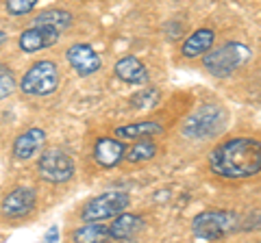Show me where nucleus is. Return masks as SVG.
<instances>
[{
  "label": "nucleus",
  "instance_id": "f257e3e1",
  "mask_svg": "<svg viewBox=\"0 0 261 243\" xmlns=\"http://www.w3.org/2000/svg\"><path fill=\"white\" fill-rule=\"evenodd\" d=\"M209 169L220 178L244 180L261 172V141L235 137L216 145L209 155Z\"/></svg>",
  "mask_w": 261,
  "mask_h": 243
},
{
  "label": "nucleus",
  "instance_id": "f03ea898",
  "mask_svg": "<svg viewBox=\"0 0 261 243\" xmlns=\"http://www.w3.org/2000/svg\"><path fill=\"white\" fill-rule=\"evenodd\" d=\"M248 59H250L248 46H244L240 42H226L220 48H216V50L211 52L207 50L205 56H202V66H205V70L211 76L226 78L238 68H242Z\"/></svg>",
  "mask_w": 261,
  "mask_h": 243
},
{
  "label": "nucleus",
  "instance_id": "7ed1b4c3",
  "mask_svg": "<svg viewBox=\"0 0 261 243\" xmlns=\"http://www.w3.org/2000/svg\"><path fill=\"white\" fill-rule=\"evenodd\" d=\"M240 228V215L233 210H202L194 217L192 232L202 241H216Z\"/></svg>",
  "mask_w": 261,
  "mask_h": 243
},
{
  "label": "nucleus",
  "instance_id": "20e7f679",
  "mask_svg": "<svg viewBox=\"0 0 261 243\" xmlns=\"http://www.w3.org/2000/svg\"><path fill=\"white\" fill-rule=\"evenodd\" d=\"M226 124V111L220 104H202L181 126V133L190 139H209Z\"/></svg>",
  "mask_w": 261,
  "mask_h": 243
},
{
  "label": "nucleus",
  "instance_id": "39448f33",
  "mask_svg": "<svg viewBox=\"0 0 261 243\" xmlns=\"http://www.w3.org/2000/svg\"><path fill=\"white\" fill-rule=\"evenodd\" d=\"M130 206V196L122 189L105 191L87 202L81 210V220L83 222H102V220H113L122 210Z\"/></svg>",
  "mask_w": 261,
  "mask_h": 243
},
{
  "label": "nucleus",
  "instance_id": "423d86ee",
  "mask_svg": "<svg viewBox=\"0 0 261 243\" xmlns=\"http://www.w3.org/2000/svg\"><path fill=\"white\" fill-rule=\"evenodd\" d=\"M22 94L27 96H50L59 87V68L53 61H37L24 72L20 80Z\"/></svg>",
  "mask_w": 261,
  "mask_h": 243
},
{
  "label": "nucleus",
  "instance_id": "0eeeda50",
  "mask_svg": "<svg viewBox=\"0 0 261 243\" xmlns=\"http://www.w3.org/2000/svg\"><path fill=\"white\" fill-rule=\"evenodd\" d=\"M74 172H76L74 161H72L68 152H63L59 148H48V150L39 152L37 174L42 180L53 183V185H61V183L72 180Z\"/></svg>",
  "mask_w": 261,
  "mask_h": 243
},
{
  "label": "nucleus",
  "instance_id": "6e6552de",
  "mask_svg": "<svg viewBox=\"0 0 261 243\" xmlns=\"http://www.w3.org/2000/svg\"><path fill=\"white\" fill-rule=\"evenodd\" d=\"M37 204V193L33 187H27V185H20L13 191H9L3 198V204H0V210H3L5 217L9 220H20V217H27Z\"/></svg>",
  "mask_w": 261,
  "mask_h": 243
},
{
  "label": "nucleus",
  "instance_id": "1a4fd4ad",
  "mask_svg": "<svg viewBox=\"0 0 261 243\" xmlns=\"http://www.w3.org/2000/svg\"><path fill=\"white\" fill-rule=\"evenodd\" d=\"M65 59L72 66V70L79 76H92L102 68L100 54L94 50V46L89 44H74L65 50Z\"/></svg>",
  "mask_w": 261,
  "mask_h": 243
},
{
  "label": "nucleus",
  "instance_id": "9d476101",
  "mask_svg": "<svg viewBox=\"0 0 261 243\" xmlns=\"http://www.w3.org/2000/svg\"><path fill=\"white\" fill-rule=\"evenodd\" d=\"M61 39V33H57L53 28H46V26H33L27 31H22V35L18 39V46L22 52H39V50H46V48L55 46L57 42Z\"/></svg>",
  "mask_w": 261,
  "mask_h": 243
},
{
  "label": "nucleus",
  "instance_id": "9b49d317",
  "mask_svg": "<svg viewBox=\"0 0 261 243\" xmlns=\"http://www.w3.org/2000/svg\"><path fill=\"white\" fill-rule=\"evenodd\" d=\"M46 145V131L42 128H29L13 141V157L18 161H31L39 157V152Z\"/></svg>",
  "mask_w": 261,
  "mask_h": 243
},
{
  "label": "nucleus",
  "instance_id": "f8f14e48",
  "mask_svg": "<svg viewBox=\"0 0 261 243\" xmlns=\"http://www.w3.org/2000/svg\"><path fill=\"white\" fill-rule=\"evenodd\" d=\"M126 145L118 137H100L94 145V161L100 167H116L124 159Z\"/></svg>",
  "mask_w": 261,
  "mask_h": 243
},
{
  "label": "nucleus",
  "instance_id": "ddd939ff",
  "mask_svg": "<svg viewBox=\"0 0 261 243\" xmlns=\"http://www.w3.org/2000/svg\"><path fill=\"white\" fill-rule=\"evenodd\" d=\"M144 217L135 215V213H126L122 210L120 215L113 217V224L109 226V234L113 241H126V239H135L137 234L144 230Z\"/></svg>",
  "mask_w": 261,
  "mask_h": 243
},
{
  "label": "nucleus",
  "instance_id": "4468645a",
  "mask_svg": "<svg viewBox=\"0 0 261 243\" xmlns=\"http://www.w3.org/2000/svg\"><path fill=\"white\" fill-rule=\"evenodd\" d=\"M116 76L128 85H148V70L137 56H122L116 63Z\"/></svg>",
  "mask_w": 261,
  "mask_h": 243
},
{
  "label": "nucleus",
  "instance_id": "2eb2a0df",
  "mask_svg": "<svg viewBox=\"0 0 261 243\" xmlns=\"http://www.w3.org/2000/svg\"><path fill=\"white\" fill-rule=\"evenodd\" d=\"M163 133H166V128H163L159 122H154V119H144V122H137V124H128V126L116 128L118 139H128V141L150 139V137H157V135H163Z\"/></svg>",
  "mask_w": 261,
  "mask_h": 243
},
{
  "label": "nucleus",
  "instance_id": "dca6fc26",
  "mask_svg": "<svg viewBox=\"0 0 261 243\" xmlns=\"http://www.w3.org/2000/svg\"><path fill=\"white\" fill-rule=\"evenodd\" d=\"M214 42H216L214 31L211 28H198L183 42L181 54L187 56V59H196V56H200V54H205L207 50H211Z\"/></svg>",
  "mask_w": 261,
  "mask_h": 243
},
{
  "label": "nucleus",
  "instance_id": "f3484780",
  "mask_svg": "<svg viewBox=\"0 0 261 243\" xmlns=\"http://www.w3.org/2000/svg\"><path fill=\"white\" fill-rule=\"evenodd\" d=\"M72 22H74V18H72L70 11L65 9H46L37 15L35 20H33V26H46V28H53L57 31V33H65Z\"/></svg>",
  "mask_w": 261,
  "mask_h": 243
},
{
  "label": "nucleus",
  "instance_id": "a211bd4d",
  "mask_svg": "<svg viewBox=\"0 0 261 243\" xmlns=\"http://www.w3.org/2000/svg\"><path fill=\"white\" fill-rule=\"evenodd\" d=\"M109 226H105L100 222H85V226H81L72 232V241H83V243H92V241H109Z\"/></svg>",
  "mask_w": 261,
  "mask_h": 243
},
{
  "label": "nucleus",
  "instance_id": "6ab92c4d",
  "mask_svg": "<svg viewBox=\"0 0 261 243\" xmlns=\"http://www.w3.org/2000/svg\"><path fill=\"white\" fill-rule=\"evenodd\" d=\"M154 155H157V145L150 139H137V143L133 148H128L124 152V159L128 163H144V161H150Z\"/></svg>",
  "mask_w": 261,
  "mask_h": 243
},
{
  "label": "nucleus",
  "instance_id": "aec40b11",
  "mask_svg": "<svg viewBox=\"0 0 261 243\" xmlns=\"http://www.w3.org/2000/svg\"><path fill=\"white\" fill-rule=\"evenodd\" d=\"M159 102H161V92L159 89L157 87H144L142 92H137L133 98H130V107L146 111V109H154Z\"/></svg>",
  "mask_w": 261,
  "mask_h": 243
},
{
  "label": "nucleus",
  "instance_id": "412c9836",
  "mask_svg": "<svg viewBox=\"0 0 261 243\" xmlns=\"http://www.w3.org/2000/svg\"><path fill=\"white\" fill-rule=\"evenodd\" d=\"M15 89H18V80H15L13 70L5 63H0V100L9 98Z\"/></svg>",
  "mask_w": 261,
  "mask_h": 243
},
{
  "label": "nucleus",
  "instance_id": "4be33fe9",
  "mask_svg": "<svg viewBox=\"0 0 261 243\" xmlns=\"http://www.w3.org/2000/svg\"><path fill=\"white\" fill-rule=\"evenodd\" d=\"M39 0H5V9L13 18H20V15H27L37 7Z\"/></svg>",
  "mask_w": 261,
  "mask_h": 243
},
{
  "label": "nucleus",
  "instance_id": "5701e85b",
  "mask_svg": "<svg viewBox=\"0 0 261 243\" xmlns=\"http://www.w3.org/2000/svg\"><path fill=\"white\" fill-rule=\"evenodd\" d=\"M44 241H59V228H57V226H50V230L44 234Z\"/></svg>",
  "mask_w": 261,
  "mask_h": 243
},
{
  "label": "nucleus",
  "instance_id": "b1692460",
  "mask_svg": "<svg viewBox=\"0 0 261 243\" xmlns=\"http://www.w3.org/2000/svg\"><path fill=\"white\" fill-rule=\"evenodd\" d=\"M7 42V33H5V31H0V46H3Z\"/></svg>",
  "mask_w": 261,
  "mask_h": 243
}]
</instances>
